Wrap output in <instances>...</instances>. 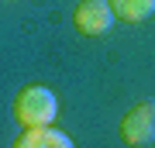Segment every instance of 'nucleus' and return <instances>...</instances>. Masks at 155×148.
Segmentation results:
<instances>
[{"instance_id": "1", "label": "nucleus", "mask_w": 155, "mask_h": 148, "mask_svg": "<svg viewBox=\"0 0 155 148\" xmlns=\"http://www.w3.org/2000/svg\"><path fill=\"white\" fill-rule=\"evenodd\" d=\"M55 114H59V100L41 83H31L14 97V121L21 127H45L55 121Z\"/></svg>"}, {"instance_id": "2", "label": "nucleus", "mask_w": 155, "mask_h": 148, "mask_svg": "<svg viewBox=\"0 0 155 148\" xmlns=\"http://www.w3.org/2000/svg\"><path fill=\"white\" fill-rule=\"evenodd\" d=\"M117 134H121V141L127 148H145L155 141V100H145V104L131 107L124 114L121 127H117Z\"/></svg>"}, {"instance_id": "3", "label": "nucleus", "mask_w": 155, "mask_h": 148, "mask_svg": "<svg viewBox=\"0 0 155 148\" xmlns=\"http://www.w3.org/2000/svg\"><path fill=\"white\" fill-rule=\"evenodd\" d=\"M117 14L110 7V0H83V4L72 11V24H76L79 35L86 38H97V35H107L114 28Z\"/></svg>"}, {"instance_id": "4", "label": "nucleus", "mask_w": 155, "mask_h": 148, "mask_svg": "<svg viewBox=\"0 0 155 148\" xmlns=\"http://www.w3.org/2000/svg\"><path fill=\"white\" fill-rule=\"evenodd\" d=\"M14 148H76V141L66 131L45 124V127H24V134L14 141Z\"/></svg>"}, {"instance_id": "5", "label": "nucleus", "mask_w": 155, "mask_h": 148, "mask_svg": "<svg viewBox=\"0 0 155 148\" xmlns=\"http://www.w3.org/2000/svg\"><path fill=\"white\" fill-rule=\"evenodd\" d=\"M117 21H127V24H138V21H148L155 14V0H110Z\"/></svg>"}]
</instances>
